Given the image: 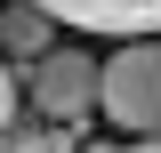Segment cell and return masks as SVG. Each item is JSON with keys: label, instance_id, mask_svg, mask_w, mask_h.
Here are the masks:
<instances>
[{"label": "cell", "instance_id": "obj_1", "mask_svg": "<svg viewBox=\"0 0 161 153\" xmlns=\"http://www.w3.org/2000/svg\"><path fill=\"white\" fill-rule=\"evenodd\" d=\"M105 121L129 137H161V40L153 32L105 57Z\"/></svg>", "mask_w": 161, "mask_h": 153}, {"label": "cell", "instance_id": "obj_2", "mask_svg": "<svg viewBox=\"0 0 161 153\" xmlns=\"http://www.w3.org/2000/svg\"><path fill=\"white\" fill-rule=\"evenodd\" d=\"M24 89H32V113H48V121L105 113V65L89 48H48L40 65H24Z\"/></svg>", "mask_w": 161, "mask_h": 153}, {"label": "cell", "instance_id": "obj_3", "mask_svg": "<svg viewBox=\"0 0 161 153\" xmlns=\"http://www.w3.org/2000/svg\"><path fill=\"white\" fill-rule=\"evenodd\" d=\"M40 8H57L73 32H113V40L161 32V0H40Z\"/></svg>", "mask_w": 161, "mask_h": 153}, {"label": "cell", "instance_id": "obj_4", "mask_svg": "<svg viewBox=\"0 0 161 153\" xmlns=\"http://www.w3.org/2000/svg\"><path fill=\"white\" fill-rule=\"evenodd\" d=\"M57 8H40V0H8V16H0V48H8V65H40L48 57V40H57Z\"/></svg>", "mask_w": 161, "mask_h": 153}, {"label": "cell", "instance_id": "obj_5", "mask_svg": "<svg viewBox=\"0 0 161 153\" xmlns=\"http://www.w3.org/2000/svg\"><path fill=\"white\" fill-rule=\"evenodd\" d=\"M80 121H48V113H24L8 121V153H80Z\"/></svg>", "mask_w": 161, "mask_h": 153}, {"label": "cell", "instance_id": "obj_6", "mask_svg": "<svg viewBox=\"0 0 161 153\" xmlns=\"http://www.w3.org/2000/svg\"><path fill=\"white\" fill-rule=\"evenodd\" d=\"M129 153H161V137H137V145H129Z\"/></svg>", "mask_w": 161, "mask_h": 153}, {"label": "cell", "instance_id": "obj_7", "mask_svg": "<svg viewBox=\"0 0 161 153\" xmlns=\"http://www.w3.org/2000/svg\"><path fill=\"white\" fill-rule=\"evenodd\" d=\"M80 153H121V145H97V137H89V145H80Z\"/></svg>", "mask_w": 161, "mask_h": 153}]
</instances>
